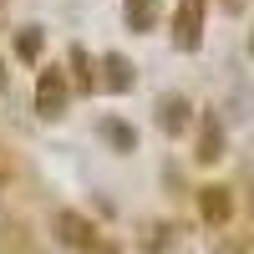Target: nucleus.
Listing matches in <instances>:
<instances>
[{
  "label": "nucleus",
  "mask_w": 254,
  "mask_h": 254,
  "mask_svg": "<svg viewBox=\"0 0 254 254\" xmlns=\"http://www.w3.org/2000/svg\"><path fill=\"white\" fill-rule=\"evenodd\" d=\"M51 234H56L61 249L87 254V249L97 244V224H92L87 214H76V208H56V214H51Z\"/></svg>",
  "instance_id": "1"
},
{
  "label": "nucleus",
  "mask_w": 254,
  "mask_h": 254,
  "mask_svg": "<svg viewBox=\"0 0 254 254\" xmlns=\"http://www.w3.org/2000/svg\"><path fill=\"white\" fill-rule=\"evenodd\" d=\"M66 102H71V76L61 66H41V76H36V112L41 117H61Z\"/></svg>",
  "instance_id": "2"
},
{
  "label": "nucleus",
  "mask_w": 254,
  "mask_h": 254,
  "mask_svg": "<svg viewBox=\"0 0 254 254\" xmlns=\"http://www.w3.org/2000/svg\"><path fill=\"white\" fill-rule=\"evenodd\" d=\"M203 10H208V0H178V10H173V46L178 51H198V41H203Z\"/></svg>",
  "instance_id": "3"
},
{
  "label": "nucleus",
  "mask_w": 254,
  "mask_h": 254,
  "mask_svg": "<svg viewBox=\"0 0 254 254\" xmlns=\"http://www.w3.org/2000/svg\"><path fill=\"white\" fill-rule=\"evenodd\" d=\"M188 122H193V107H188V97H178V92L158 97V127H163L168 137H183V132H188Z\"/></svg>",
  "instance_id": "4"
},
{
  "label": "nucleus",
  "mask_w": 254,
  "mask_h": 254,
  "mask_svg": "<svg viewBox=\"0 0 254 254\" xmlns=\"http://www.w3.org/2000/svg\"><path fill=\"white\" fill-rule=\"evenodd\" d=\"M198 214H203V224H229V214H234V198H229V188L224 183H208V188H198Z\"/></svg>",
  "instance_id": "5"
},
{
  "label": "nucleus",
  "mask_w": 254,
  "mask_h": 254,
  "mask_svg": "<svg viewBox=\"0 0 254 254\" xmlns=\"http://www.w3.org/2000/svg\"><path fill=\"white\" fill-rule=\"evenodd\" d=\"M102 87H107V92H132V81H137V66H132V61H127V56H102Z\"/></svg>",
  "instance_id": "6"
},
{
  "label": "nucleus",
  "mask_w": 254,
  "mask_h": 254,
  "mask_svg": "<svg viewBox=\"0 0 254 254\" xmlns=\"http://www.w3.org/2000/svg\"><path fill=\"white\" fill-rule=\"evenodd\" d=\"M158 15H163V0H122V20H127V31H137V36L153 31Z\"/></svg>",
  "instance_id": "7"
},
{
  "label": "nucleus",
  "mask_w": 254,
  "mask_h": 254,
  "mask_svg": "<svg viewBox=\"0 0 254 254\" xmlns=\"http://www.w3.org/2000/svg\"><path fill=\"white\" fill-rule=\"evenodd\" d=\"M193 158H198V163H219V158H224V127H219L214 112L198 122V153H193Z\"/></svg>",
  "instance_id": "8"
},
{
  "label": "nucleus",
  "mask_w": 254,
  "mask_h": 254,
  "mask_svg": "<svg viewBox=\"0 0 254 254\" xmlns=\"http://www.w3.org/2000/svg\"><path fill=\"white\" fill-rule=\"evenodd\" d=\"M41 51H46V26H20L15 31V56L26 61V66H36Z\"/></svg>",
  "instance_id": "9"
},
{
  "label": "nucleus",
  "mask_w": 254,
  "mask_h": 254,
  "mask_svg": "<svg viewBox=\"0 0 254 254\" xmlns=\"http://www.w3.org/2000/svg\"><path fill=\"white\" fill-rule=\"evenodd\" d=\"M97 132H102V142H112L117 153H132V147H137V132H132L122 117H102V122H97Z\"/></svg>",
  "instance_id": "10"
},
{
  "label": "nucleus",
  "mask_w": 254,
  "mask_h": 254,
  "mask_svg": "<svg viewBox=\"0 0 254 254\" xmlns=\"http://www.w3.org/2000/svg\"><path fill=\"white\" fill-rule=\"evenodd\" d=\"M71 71H76V76H71L76 92H92V87H97V76H92V56L81 51V46H71Z\"/></svg>",
  "instance_id": "11"
},
{
  "label": "nucleus",
  "mask_w": 254,
  "mask_h": 254,
  "mask_svg": "<svg viewBox=\"0 0 254 254\" xmlns=\"http://www.w3.org/2000/svg\"><path fill=\"white\" fill-rule=\"evenodd\" d=\"M173 234H178L173 224H153V229H147V239H142V249H147V254H163L168 244H173Z\"/></svg>",
  "instance_id": "12"
},
{
  "label": "nucleus",
  "mask_w": 254,
  "mask_h": 254,
  "mask_svg": "<svg viewBox=\"0 0 254 254\" xmlns=\"http://www.w3.org/2000/svg\"><path fill=\"white\" fill-rule=\"evenodd\" d=\"M10 87V71H5V61H0V92H5Z\"/></svg>",
  "instance_id": "13"
},
{
  "label": "nucleus",
  "mask_w": 254,
  "mask_h": 254,
  "mask_svg": "<svg viewBox=\"0 0 254 254\" xmlns=\"http://www.w3.org/2000/svg\"><path fill=\"white\" fill-rule=\"evenodd\" d=\"M249 51H254V31H249Z\"/></svg>",
  "instance_id": "14"
}]
</instances>
